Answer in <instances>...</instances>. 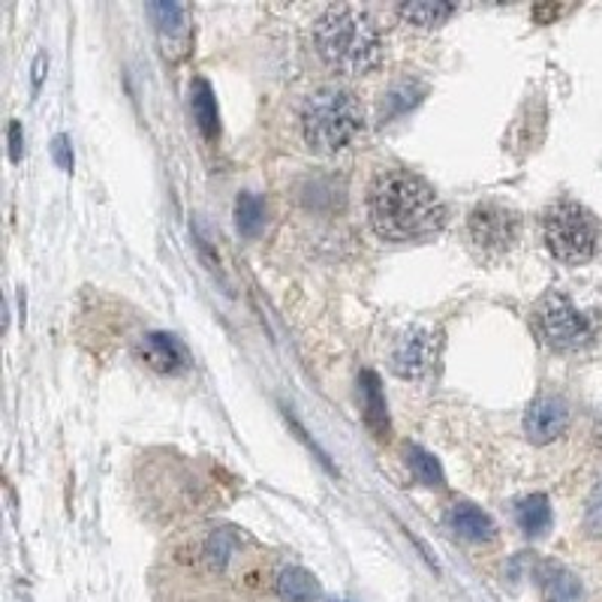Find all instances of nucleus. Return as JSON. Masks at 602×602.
I'll return each instance as SVG.
<instances>
[{
	"instance_id": "obj_1",
	"label": "nucleus",
	"mask_w": 602,
	"mask_h": 602,
	"mask_svg": "<svg viewBox=\"0 0 602 602\" xmlns=\"http://www.w3.org/2000/svg\"><path fill=\"white\" fill-rule=\"evenodd\" d=\"M368 211L376 236L395 244L431 239L446 223V205L431 184L404 169L376 175L368 194Z\"/></svg>"
},
{
	"instance_id": "obj_2",
	"label": "nucleus",
	"mask_w": 602,
	"mask_h": 602,
	"mask_svg": "<svg viewBox=\"0 0 602 602\" xmlns=\"http://www.w3.org/2000/svg\"><path fill=\"white\" fill-rule=\"evenodd\" d=\"M314 43L319 57L335 73L364 76L380 64L383 40L376 22L359 7H329L314 24Z\"/></svg>"
},
{
	"instance_id": "obj_3",
	"label": "nucleus",
	"mask_w": 602,
	"mask_h": 602,
	"mask_svg": "<svg viewBox=\"0 0 602 602\" xmlns=\"http://www.w3.org/2000/svg\"><path fill=\"white\" fill-rule=\"evenodd\" d=\"M302 130L310 149L319 154H338L364 133L362 102L347 88H319L307 97Z\"/></svg>"
},
{
	"instance_id": "obj_4",
	"label": "nucleus",
	"mask_w": 602,
	"mask_h": 602,
	"mask_svg": "<svg viewBox=\"0 0 602 602\" xmlns=\"http://www.w3.org/2000/svg\"><path fill=\"white\" fill-rule=\"evenodd\" d=\"M543 227H546L548 251L567 265H581V262L593 260V253L600 248L596 217L572 199L551 205Z\"/></svg>"
},
{
	"instance_id": "obj_5",
	"label": "nucleus",
	"mask_w": 602,
	"mask_h": 602,
	"mask_svg": "<svg viewBox=\"0 0 602 602\" xmlns=\"http://www.w3.org/2000/svg\"><path fill=\"white\" fill-rule=\"evenodd\" d=\"M534 329L551 350H579L591 343V319L581 314L567 296H546L534 310Z\"/></svg>"
},
{
	"instance_id": "obj_6",
	"label": "nucleus",
	"mask_w": 602,
	"mask_h": 602,
	"mask_svg": "<svg viewBox=\"0 0 602 602\" xmlns=\"http://www.w3.org/2000/svg\"><path fill=\"white\" fill-rule=\"evenodd\" d=\"M470 239L485 253L510 251L518 241V215L497 203H482L470 215Z\"/></svg>"
},
{
	"instance_id": "obj_7",
	"label": "nucleus",
	"mask_w": 602,
	"mask_h": 602,
	"mask_svg": "<svg viewBox=\"0 0 602 602\" xmlns=\"http://www.w3.org/2000/svg\"><path fill=\"white\" fill-rule=\"evenodd\" d=\"M440 355V338L434 331L413 326L401 335L392 350V371L401 380H422L431 374V368L437 364Z\"/></svg>"
},
{
	"instance_id": "obj_8",
	"label": "nucleus",
	"mask_w": 602,
	"mask_h": 602,
	"mask_svg": "<svg viewBox=\"0 0 602 602\" xmlns=\"http://www.w3.org/2000/svg\"><path fill=\"white\" fill-rule=\"evenodd\" d=\"M569 425V407L567 401L557 395H543L536 398L527 413H524V434L527 440L536 446H546L557 440L560 434L567 431Z\"/></svg>"
},
{
	"instance_id": "obj_9",
	"label": "nucleus",
	"mask_w": 602,
	"mask_h": 602,
	"mask_svg": "<svg viewBox=\"0 0 602 602\" xmlns=\"http://www.w3.org/2000/svg\"><path fill=\"white\" fill-rule=\"evenodd\" d=\"M136 352L142 362L149 364L151 371L157 374H184L190 368V355L184 350V343L175 338V335H166V331H149L142 335L136 343Z\"/></svg>"
},
{
	"instance_id": "obj_10",
	"label": "nucleus",
	"mask_w": 602,
	"mask_h": 602,
	"mask_svg": "<svg viewBox=\"0 0 602 602\" xmlns=\"http://www.w3.org/2000/svg\"><path fill=\"white\" fill-rule=\"evenodd\" d=\"M359 395H362V419L371 428L376 440L388 437V407L380 388V376L374 371H362L359 374Z\"/></svg>"
},
{
	"instance_id": "obj_11",
	"label": "nucleus",
	"mask_w": 602,
	"mask_h": 602,
	"mask_svg": "<svg viewBox=\"0 0 602 602\" xmlns=\"http://www.w3.org/2000/svg\"><path fill=\"white\" fill-rule=\"evenodd\" d=\"M446 522L467 543H489L497 534L494 522L479 506H473V503H455L449 515H446Z\"/></svg>"
},
{
	"instance_id": "obj_12",
	"label": "nucleus",
	"mask_w": 602,
	"mask_h": 602,
	"mask_svg": "<svg viewBox=\"0 0 602 602\" xmlns=\"http://www.w3.org/2000/svg\"><path fill=\"white\" fill-rule=\"evenodd\" d=\"M277 596L284 602H319L322 591L314 572H307L305 567H286L277 576Z\"/></svg>"
},
{
	"instance_id": "obj_13",
	"label": "nucleus",
	"mask_w": 602,
	"mask_h": 602,
	"mask_svg": "<svg viewBox=\"0 0 602 602\" xmlns=\"http://www.w3.org/2000/svg\"><path fill=\"white\" fill-rule=\"evenodd\" d=\"M190 106H194V118L199 133L208 142H215L220 136V112H217L215 91H211V85L205 79H196L194 91H190Z\"/></svg>"
},
{
	"instance_id": "obj_14",
	"label": "nucleus",
	"mask_w": 602,
	"mask_h": 602,
	"mask_svg": "<svg viewBox=\"0 0 602 602\" xmlns=\"http://www.w3.org/2000/svg\"><path fill=\"white\" fill-rule=\"evenodd\" d=\"M401 19L416 28H440L446 19H452L455 7L444 3V0H413V3H401Z\"/></svg>"
},
{
	"instance_id": "obj_15",
	"label": "nucleus",
	"mask_w": 602,
	"mask_h": 602,
	"mask_svg": "<svg viewBox=\"0 0 602 602\" xmlns=\"http://www.w3.org/2000/svg\"><path fill=\"white\" fill-rule=\"evenodd\" d=\"M515 522L522 527L527 536H539L546 534L548 527H551V506H548L546 494H530V497H524L518 503V510H515Z\"/></svg>"
},
{
	"instance_id": "obj_16",
	"label": "nucleus",
	"mask_w": 602,
	"mask_h": 602,
	"mask_svg": "<svg viewBox=\"0 0 602 602\" xmlns=\"http://www.w3.org/2000/svg\"><path fill=\"white\" fill-rule=\"evenodd\" d=\"M236 227L244 239H256L265 227V203L256 194H241L236 199Z\"/></svg>"
},
{
	"instance_id": "obj_17",
	"label": "nucleus",
	"mask_w": 602,
	"mask_h": 602,
	"mask_svg": "<svg viewBox=\"0 0 602 602\" xmlns=\"http://www.w3.org/2000/svg\"><path fill=\"white\" fill-rule=\"evenodd\" d=\"M407 464L413 470L416 482H422L425 489H444L446 477L440 461L431 452H425L422 446H409L407 449Z\"/></svg>"
},
{
	"instance_id": "obj_18",
	"label": "nucleus",
	"mask_w": 602,
	"mask_h": 602,
	"mask_svg": "<svg viewBox=\"0 0 602 602\" xmlns=\"http://www.w3.org/2000/svg\"><path fill=\"white\" fill-rule=\"evenodd\" d=\"M149 12L163 36H187V10L182 3H151Z\"/></svg>"
},
{
	"instance_id": "obj_19",
	"label": "nucleus",
	"mask_w": 602,
	"mask_h": 602,
	"mask_svg": "<svg viewBox=\"0 0 602 602\" xmlns=\"http://www.w3.org/2000/svg\"><path fill=\"white\" fill-rule=\"evenodd\" d=\"M546 591L555 602H579L581 588L576 576H569L567 569L560 567H548L546 572Z\"/></svg>"
},
{
	"instance_id": "obj_20",
	"label": "nucleus",
	"mask_w": 602,
	"mask_h": 602,
	"mask_svg": "<svg viewBox=\"0 0 602 602\" xmlns=\"http://www.w3.org/2000/svg\"><path fill=\"white\" fill-rule=\"evenodd\" d=\"M236 546H239V539L229 534V530H217V534L208 539L205 555H208V560H211V567L223 569L229 563V557L236 555Z\"/></svg>"
},
{
	"instance_id": "obj_21",
	"label": "nucleus",
	"mask_w": 602,
	"mask_h": 602,
	"mask_svg": "<svg viewBox=\"0 0 602 602\" xmlns=\"http://www.w3.org/2000/svg\"><path fill=\"white\" fill-rule=\"evenodd\" d=\"M584 530L596 539H602V482L593 489L588 510H584Z\"/></svg>"
},
{
	"instance_id": "obj_22",
	"label": "nucleus",
	"mask_w": 602,
	"mask_h": 602,
	"mask_svg": "<svg viewBox=\"0 0 602 602\" xmlns=\"http://www.w3.org/2000/svg\"><path fill=\"white\" fill-rule=\"evenodd\" d=\"M52 154H55V163L64 172H73V145L64 133H57L55 142H52Z\"/></svg>"
},
{
	"instance_id": "obj_23",
	"label": "nucleus",
	"mask_w": 602,
	"mask_h": 602,
	"mask_svg": "<svg viewBox=\"0 0 602 602\" xmlns=\"http://www.w3.org/2000/svg\"><path fill=\"white\" fill-rule=\"evenodd\" d=\"M10 157L12 163L22 160V124H19V121H12L10 124Z\"/></svg>"
},
{
	"instance_id": "obj_24",
	"label": "nucleus",
	"mask_w": 602,
	"mask_h": 602,
	"mask_svg": "<svg viewBox=\"0 0 602 602\" xmlns=\"http://www.w3.org/2000/svg\"><path fill=\"white\" fill-rule=\"evenodd\" d=\"M398 97H404V94H401V91H392V94H388V97H386V102H388V106H392V102L398 100ZM407 106H409L407 100H401V112H404V109H407ZM386 114H388V118H392V114H398V106H395V109H388V112H383V118H386Z\"/></svg>"
},
{
	"instance_id": "obj_25",
	"label": "nucleus",
	"mask_w": 602,
	"mask_h": 602,
	"mask_svg": "<svg viewBox=\"0 0 602 602\" xmlns=\"http://www.w3.org/2000/svg\"><path fill=\"white\" fill-rule=\"evenodd\" d=\"M43 67H46V55H36V61H34V88H40V81H43Z\"/></svg>"
},
{
	"instance_id": "obj_26",
	"label": "nucleus",
	"mask_w": 602,
	"mask_h": 602,
	"mask_svg": "<svg viewBox=\"0 0 602 602\" xmlns=\"http://www.w3.org/2000/svg\"><path fill=\"white\" fill-rule=\"evenodd\" d=\"M335 602H350V600H335Z\"/></svg>"
}]
</instances>
